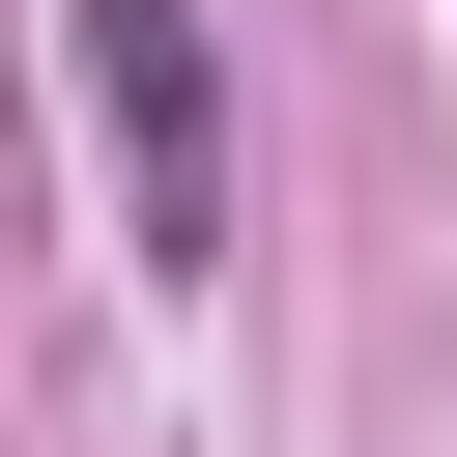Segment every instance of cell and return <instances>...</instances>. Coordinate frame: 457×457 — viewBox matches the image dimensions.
Listing matches in <instances>:
<instances>
[{
	"label": "cell",
	"mask_w": 457,
	"mask_h": 457,
	"mask_svg": "<svg viewBox=\"0 0 457 457\" xmlns=\"http://www.w3.org/2000/svg\"><path fill=\"white\" fill-rule=\"evenodd\" d=\"M57 29H86V114H114V257L228 286V57H200V0H57Z\"/></svg>",
	"instance_id": "1"
}]
</instances>
